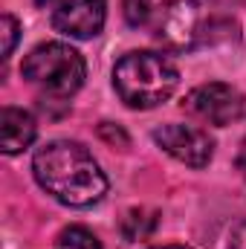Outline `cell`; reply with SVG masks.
Wrapping results in <instances>:
<instances>
[{"label":"cell","instance_id":"cell-1","mask_svg":"<svg viewBox=\"0 0 246 249\" xmlns=\"http://www.w3.org/2000/svg\"><path fill=\"white\" fill-rule=\"evenodd\" d=\"M32 174L47 194L72 209L96 206L107 194V177L93 154L70 139H55L38 148L32 157Z\"/></svg>","mask_w":246,"mask_h":249},{"label":"cell","instance_id":"cell-2","mask_svg":"<svg viewBox=\"0 0 246 249\" xmlns=\"http://www.w3.org/2000/svg\"><path fill=\"white\" fill-rule=\"evenodd\" d=\"M238 32L241 26L235 15L220 0H171L157 26V38L177 53L229 44Z\"/></svg>","mask_w":246,"mask_h":249},{"label":"cell","instance_id":"cell-3","mask_svg":"<svg viewBox=\"0 0 246 249\" xmlns=\"http://www.w3.org/2000/svg\"><path fill=\"white\" fill-rule=\"evenodd\" d=\"M180 84V70L162 53H127L113 67V87L127 107L148 110L171 99Z\"/></svg>","mask_w":246,"mask_h":249},{"label":"cell","instance_id":"cell-4","mask_svg":"<svg viewBox=\"0 0 246 249\" xmlns=\"http://www.w3.org/2000/svg\"><path fill=\"white\" fill-rule=\"evenodd\" d=\"M20 72L41 93H47L53 99H70L84 84L87 64L81 58V53L72 50L70 44L47 41L23 58Z\"/></svg>","mask_w":246,"mask_h":249},{"label":"cell","instance_id":"cell-5","mask_svg":"<svg viewBox=\"0 0 246 249\" xmlns=\"http://www.w3.org/2000/svg\"><path fill=\"white\" fill-rule=\"evenodd\" d=\"M183 107H185V113H191L200 122L214 124V127H226V124L238 122L244 116V96L232 84L209 81V84L194 87L185 96Z\"/></svg>","mask_w":246,"mask_h":249},{"label":"cell","instance_id":"cell-6","mask_svg":"<svg viewBox=\"0 0 246 249\" xmlns=\"http://www.w3.org/2000/svg\"><path fill=\"white\" fill-rule=\"evenodd\" d=\"M154 142L191 168H206L214 154V142L209 139V133L191 124H162L154 130Z\"/></svg>","mask_w":246,"mask_h":249},{"label":"cell","instance_id":"cell-7","mask_svg":"<svg viewBox=\"0 0 246 249\" xmlns=\"http://www.w3.org/2000/svg\"><path fill=\"white\" fill-rule=\"evenodd\" d=\"M105 18H107L105 0H64L53 12V26L61 35L87 41V38H96L102 32Z\"/></svg>","mask_w":246,"mask_h":249},{"label":"cell","instance_id":"cell-8","mask_svg":"<svg viewBox=\"0 0 246 249\" xmlns=\"http://www.w3.org/2000/svg\"><path fill=\"white\" fill-rule=\"evenodd\" d=\"M35 133H38V124L32 119V113H26L20 107L0 110V148H3V154H20L23 148L32 145Z\"/></svg>","mask_w":246,"mask_h":249},{"label":"cell","instance_id":"cell-9","mask_svg":"<svg viewBox=\"0 0 246 249\" xmlns=\"http://www.w3.org/2000/svg\"><path fill=\"white\" fill-rule=\"evenodd\" d=\"M157 229V214L148 209H130L122 220V235L127 241H142Z\"/></svg>","mask_w":246,"mask_h":249},{"label":"cell","instance_id":"cell-10","mask_svg":"<svg viewBox=\"0 0 246 249\" xmlns=\"http://www.w3.org/2000/svg\"><path fill=\"white\" fill-rule=\"evenodd\" d=\"M55 249H102V244H99V238L90 229H84V226H67L58 235V241H55Z\"/></svg>","mask_w":246,"mask_h":249},{"label":"cell","instance_id":"cell-11","mask_svg":"<svg viewBox=\"0 0 246 249\" xmlns=\"http://www.w3.org/2000/svg\"><path fill=\"white\" fill-rule=\"evenodd\" d=\"M18 32H20V26H18V20H15L12 15H3V18H0V38H3V58H9V55L15 53V44H18Z\"/></svg>","mask_w":246,"mask_h":249},{"label":"cell","instance_id":"cell-12","mask_svg":"<svg viewBox=\"0 0 246 249\" xmlns=\"http://www.w3.org/2000/svg\"><path fill=\"white\" fill-rule=\"evenodd\" d=\"M148 0H124V20L130 26H142L148 20Z\"/></svg>","mask_w":246,"mask_h":249},{"label":"cell","instance_id":"cell-13","mask_svg":"<svg viewBox=\"0 0 246 249\" xmlns=\"http://www.w3.org/2000/svg\"><path fill=\"white\" fill-rule=\"evenodd\" d=\"M229 249H246V223H241V226H238V229L232 232Z\"/></svg>","mask_w":246,"mask_h":249},{"label":"cell","instance_id":"cell-14","mask_svg":"<svg viewBox=\"0 0 246 249\" xmlns=\"http://www.w3.org/2000/svg\"><path fill=\"white\" fill-rule=\"evenodd\" d=\"M38 6H61L64 0H35Z\"/></svg>","mask_w":246,"mask_h":249},{"label":"cell","instance_id":"cell-15","mask_svg":"<svg viewBox=\"0 0 246 249\" xmlns=\"http://www.w3.org/2000/svg\"><path fill=\"white\" fill-rule=\"evenodd\" d=\"M154 249H188V247H154Z\"/></svg>","mask_w":246,"mask_h":249},{"label":"cell","instance_id":"cell-16","mask_svg":"<svg viewBox=\"0 0 246 249\" xmlns=\"http://www.w3.org/2000/svg\"><path fill=\"white\" fill-rule=\"evenodd\" d=\"M244 157H246V142H244Z\"/></svg>","mask_w":246,"mask_h":249}]
</instances>
